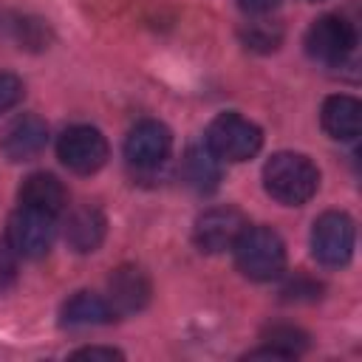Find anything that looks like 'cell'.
Masks as SVG:
<instances>
[{
    "instance_id": "6da1fadb",
    "label": "cell",
    "mask_w": 362,
    "mask_h": 362,
    "mask_svg": "<svg viewBox=\"0 0 362 362\" xmlns=\"http://www.w3.org/2000/svg\"><path fill=\"white\" fill-rule=\"evenodd\" d=\"M263 187L283 206H300L314 198L320 187V170L303 153L280 150L263 164Z\"/></svg>"
},
{
    "instance_id": "7a4b0ae2",
    "label": "cell",
    "mask_w": 362,
    "mask_h": 362,
    "mask_svg": "<svg viewBox=\"0 0 362 362\" xmlns=\"http://www.w3.org/2000/svg\"><path fill=\"white\" fill-rule=\"evenodd\" d=\"M232 252L238 272L257 283L274 280L286 269V243L272 226H246Z\"/></svg>"
},
{
    "instance_id": "3957f363",
    "label": "cell",
    "mask_w": 362,
    "mask_h": 362,
    "mask_svg": "<svg viewBox=\"0 0 362 362\" xmlns=\"http://www.w3.org/2000/svg\"><path fill=\"white\" fill-rule=\"evenodd\" d=\"M206 147L221 161H246L263 147V133L240 113H221L206 127Z\"/></svg>"
},
{
    "instance_id": "277c9868",
    "label": "cell",
    "mask_w": 362,
    "mask_h": 362,
    "mask_svg": "<svg viewBox=\"0 0 362 362\" xmlns=\"http://www.w3.org/2000/svg\"><path fill=\"white\" fill-rule=\"evenodd\" d=\"M54 238H57V215H48L31 206H20L17 212H11L6 226V240L17 257L37 260L48 255V249L54 246Z\"/></svg>"
},
{
    "instance_id": "5b68a950",
    "label": "cell",
    "mask_w": 362,
    "mask_h": 362,
    "mask_svg": "<svg viewBox=\"0 0 362 362\" xmlns=\"http://www.w3.org/2000/svg\"><path fill=\"white\" fill-rule=\"evenodd\" d=\"M354 243H356V226L354 218L348 212H322L314 221L311 229V255L322 263V266H345L354 255Z\"/></svg>"
},
{
    "instance_id": "8992f818",
    "label": "cell",
    "mask_w": 362,
    "mask_h": 362,
    "mask_svg": "<svg viewBox=\"0 0 362 362\" xmlns=\"http://www.w3.org/2000/svg\"><path fill=\"white\" fill-rule=\"evenodd\" d=\"M356 45V28L339 14L317 17L305 31V54L322 65H339Z\"/></svg>"
},
{
    "instance_id": "52a82bcc",
    "label": "cell",
    "mask_w": 362,
    "mask_h": 362,
    "mask_svg": "<svg viewBox=\"0 0 362 362\" xmlns=\"http://www.w3.org/2000/svg\"><path fill=\"white\" fill-rule=\"evenodd\" d=\"M57 156L71 173L90 175L105 167L110 147H107V139L102 136V130H96L90 124H74V127L62 130V136L57 141Z\"/></svg>"
},
{
    "instance_id": "ba28073f",
    "label": "cell",
    "mask_w": 362,
    "mask_h": 362,
    "mask_svg": "<svg viewBox=\"0 0 362 362\" xmlns=\"http://www.w3.org/2000/svg\"><path fill=\"white\" fill-rule=\"evenodd\" d=\"M246 226H249V221L238 206H212L198 215V221L192 226V240L201 252L218 255V252L232 249Z\"/></svg>"
},
{
    "instance_id": "9c48e42d",
    "label": "cell",
    "mask_w": 362,
    "mask_h": 362,
    "mask_svg": "<svg viewBox=\"0 0 362 362\" xmlns=\"http://www.w3.org/2000/svg\"><path fill=\"white\" fill-rule=\"evenodd\" d=\"M170 150H173V133L167 124L156 119L139 122L124 139V158L139 170L158 167L170 156Z\"/></svg>"
},
{
    "instance_id": "30bf717a",
    "label": "cell",
    "mask_w": 362,
    "mask_h": 362,
    "mask_svg": "<svg viewBox=\"0 0 362 362\" xmlns=\"http://www.w3.org/2000/svg\"><path fill=\"white\" fill-rule=\"evenodd\" d=\"M153 286L150 277L144 274V269L139 266H119L110 277H107V303L113 308V314H136L150 303Z\"/></svg>"
},
{
    "instance_id": "8fae6325",
    "label": "cell",
    "mask_w": 362,
    "mask_h": 362,
    "mask_svg": "<svg viewBox=\"0 0 362 362\" xmlns=\"http://www.w3.org/2000/svg\"><path fill=\"white\" fill-rule=\"evenodd\" d=\"M45 141H48V124L40 116L25 113V116H17L3 130L0 153L8 161H31L34 156H40L45 150Z\"/></svg>"
},
{
    "instance_id": "7c38bea8",
    "label": "cell",
    "mask_w": 362,
    "mask_h": 362,
    "mask_svg": "<svg viewBox=\"0 0 362 362\" xmlns=\"http://www.w3.org/2000/svg\"><path fill=\"white\" fill-rule=\"evenodd\" d=\"M320 122L331 139L354 141L362 130V105H359V99H354L348 93H334L322 102Z\"/></svg>"
},
{
    "instance_id": "4fadbf2b",
    "label": "cell",
    "mask_w": 362,
    "mask_h": 362,
    "mask_svg": "<svg viewBox=\"0 0 362 362\" xmlns=\"http://www.w3.org/2000/svg\"><path fill=\"white\" fill-rule=\"evenodd\" d=\"M105 232H107V221H105L102 209H96L90 204L74 209L65 221V243L79 255L96 252L105 240Z\"/></svg>"
},
{
    "instance_id": "5bb4252c",
    "label": "cell",
    "mask_w": 362,
    "mask_h": 362,
    "mask_svg": "<svg viewBox=\"0 0 362 362\" xmlns=\"http://www.w3.org/2000/svg\"><path fill=\"white\" fill-rule=\"evenodd\" d=\"M68 204L65 184L51 173H31L20 184V206H31L48 215H59Z\"/></svg>"
},
{
    "instance_id": "9a60e30c",
    "label": "cell",
    "mask_w": 362,
    "mask_h": 362,
    "mask_svg": "<svg viewBox=\"0 0 362 362\" xmlns=\"http://www.w3.org/2000/svg\"><path fill=\"white\" fill-rule=\"evenodd\" d=\"M113 308L105 297L93 294V291H76L74 297H68L62 303L59 320L68 328H93V325H107L113 320Z\"/></svg>"
},
{
    "instance_id": "2e32d148",
    "label": "cell",
    "mask_w": 362,
    "mask_h": 362,
    "mask_svg": "<svg viewBox=\"0 0 362 362\" xmlns=\"http://www.w3.org/2000/svg\"><path fill=\"white\" fill-rule=\"evenodd\" d=\"M181 173H184V181L195 192H215L218 184H221V158L206 147V141L192 144L184 153Z\"/></svg>"
},
{
    "instance_id": "e0dca14e",
    "label": "cell",
    "mask_w": 362,
    "mask_h": 362,
    "mask_svg": "<svg viewBox=\"0 0 362 362\" xmlns=\"http://www.w3.org/2000/svg\"><path fill=\"white\" fill-rule=\"evenodd\" d=\"M263 339L269 342L272 351L280 354V359H288V356H297L308 348V334L294 328V325H274L263 334Z\"/></svg>"
},
{
    "instance_id": "ac0fdd59",
    "label": "cell",
    "mask_w": 362,
    "mask_h": 362,
    "mask_svg": "<svg viewBox=\"0 0 362 362\" xmlns=\"http://www.w3.org/2000/svg\"><path fill=\"white\" fill-rule=\"evenodd\" d=\"M25 93V85L17 74H8V71H0V113L11 110Z\"/></svg>"
},
{
    "instance_id": "d6986e66",
    "label": "cell",
    "mask_w": 362,
    "mask_h": 362,
    "mask_svg": "<svg viewBox=\"0 0 362 362\" xmlns=\"http://www.w3.org/2000/svg\"><path fill=\"white\" fill-rule=\"evenodd\" d=\"M320 291H322V286H320L317 280L305 277V274H297L294 280H288V283L283 286V297H286V300H317Z\"/></svg>"
},
{
    "instance_id": "ffe728a7",
    "label": "cell",
    "mask_w": 362,
    "mask_h": 362,
    "mask_svg": "<svg viewBox=\"0 0 362 362\" xmlns=\"http://www.w3.org/2000/svg\"><path fill=\"white\" fill-rule=\"evenodd\" d=\"M17 280V260H14V252L11 246H0V291L11 288Z\"/></svg>"
},
{
    "instance_id": "44dd1931",
    "label": "cell",
    "mask_w": 362,
    "mask_h": 362,
    "mask_svg": "<svg viewBox=\"0 0 362 362\" xmlns=\"http://www.w3.org/2000/svg\"><path fill=\"white\" fill-rule=\"evenodd\" d=\"M246 42L252 45V48H260V51H272V48H277V42H280V31H260L257 25L246 34Z\"/></svg>"
},
{
    "instance_id": "7402d4cb",
    "label": "cell",
    "mask_w": 362,
    "mask_h": 362,
    "mask_svg": "<svg viewBox=\"0 0 362 362\" xmlns=\"http://www.w3.org/2000/svg\"><path fill=\"white\" fill-rule=\"evenodd\" d=\"M71 356H76V359H122L124 354H122V351H116V348L88 345V348H79V351H74Z\"/></svg>"
},
{
    "instance_id": "603a6c76",
    "label": "cell",
    "mask_w": 362,
    "mask_h": 362,
    "mask_svg": "<svg viewBox=\"0 0 362 362\" xmlns=\"http://www.w3.org/2000/svg\"><path fill=\"white\" fill-rule=\"evenodd\" d=\"M238 6H240L246 14H269L272 8L280 6V0H238Z\"/></svg>"
},
{
    "instance_id": "cb8c5ba5",
    "label": "cell",
    "mask_w": 362,
    "mask_h": 362,
    "mask_svg": "<svg viewBox=\"0 0 362 362\" xmlns=\"http://www.w3.org/2000/svg\"><path fill=\"white\" fill-rule=\"evenodd\" d=\"M311 3H320V0H311Z\"/></svg>"
}]
</instances>
